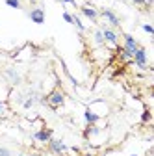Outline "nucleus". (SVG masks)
I'll list each match as a JSON object with an SVG mask.
<instances>
[{"mask_svg":"<svg viewBox=\"0 0 154 156\" xmlns=\"http://www.w3.org/2000/svg\"><path fill=\"white\" fill-rule=\"evenodd\" d=\"M99 17L104 19V21L110 24V28H119L121 26V19L117 17V13H115L113 9H110V8H104L102 11H99Z\"/></svg>","mask_w":154,"mask_h":156,"instance_id":"nucleus-1","label":"nucleus"},{"mask_svg":"<svg viewBox=\"0 0 154 156\" xmlns=\"http://www.w3.org/2000/svg\"><path fill=\"white\" fill-rule=\"evenodd\" d=\"M132 60H134V63L138 65V69H141V71H147L149 69V60H147V50L143 48V47H138V50L132 54Z\"/></svg>","mask_w":154,"mask_h":156,"instance_id":"nucleus-2","label":"nucleus"},{"mask_svg":"<svg viewBox=\"0 0 154 156\" xmlns=\"http://www.w3.org/2000/svg\"><path fill=\"white\" fill-rule=\"evenodd\" d=\"M47 104H48L50 108H60V106H63V104H65V95H63V91L54 89V91L47 97Z\"/></svg>","mask_w":154,"mask_h":156,"instance_id":"nucleus-3","label":"nucleus"},{"mask_svg":"<svg viewBox=\"0 0 154 156\" xmlns=\"http://www.w3.org/2000/svg\"><path fill=\"white\" fill-rule=\"evenodd\" d=\"M100 32H102V35H104V43H110V45H113V47H117V43H119V34L115 32L113 28L102 24V26H100Z\"/></svg>","mask_w":154,"mask_h":156,"instance_id":"nucleus-4","label":"nucleus"},{"mask_svg":"<svg viewBox=\"0 0 154 156\" xmlns=\"http://www.w3.org/2000/svg\"><path fill=\"white\" fill-rule=\"evenodd\" d=\"M28 19L32 23H35V24H43L45 23V9L39 6V8H32L30 11H28Z\"/></svg>","mask_w":154,"mask_h":156,"instance_id":"nucleus-5","label":"nucleus"},{"mask_svg":"<svg viewBox=\"0 0 154 156\" xmlns=\"http://www.w3.org/2000/svg\"><path fill=\"white\" fill-rule=\"evenodd\" d=\"M4 76H6L8 80H9V84H11V86H19V84L23 82V76H21V73H19L15 67H8V69L4 71Z\"/></svg>","mask_w":154,"mask_h":156,"instance_id":"nucleus-6","label":"nucleus"},{"mask_svg":"<svg viewBox=\"0 0 154 156\" xmlns=\"http://www.w3.org/2000/svg\"><path fill=\"white\" fill-rule=\"evenodd\" d=\"M48 149H50V152H54V154H63V152L69 151V147L65 145V141H61V140H54V138H50Z\"/></svg>","mask_w":154,"mask_h":156,"instance_id":"nucleus-7","label":"nucleus"},{"mask_svg":"<svg viewBox=\"0 0 154 156\" xmlns=\"http://www.w3.org/2000/svg\"><path fill=\"white\" fill-rule=\"evenodd\" d=\"M80 13H82L84 17H87L91 23H97V21H99V9H95L91 4H84V6H80Z\"/></svg>","mask_w":154,"mask_h":156,"instance_id":"nucleus-8","label":"nucleus"},{"mask_svg":"<svg viewBox=\"0 0 154 156\" xmlns=\"http://www.w3.org/2000/svg\"><path fill=\"white\" fill-rule=\"evenodd\" d=\"M32 138H33L35 141H39V143H48L50 138H52V130H50V128H41V130L33 132Z\"/></svg>","mask_w":154,"mask_h":156,"instance_id":"nucleus-9","label":"nucleus"},{"mask_svg":"<svg viewBox=\"0 0 154 156\" xmlns=\"http://www.w3.org/2000/svg\"><path fill=\"white\" fill-rule=\"evenodd\" d=\"M123 39H124V47H123V48H126L130 54H134V52L138 50L139 43H138V39L134 37V35H130V34H123Z\"/></svg>","mask_w":154,"mask_h":156,"instance_id":"nucleus-10","label":"nucleus"},{"mask_svg":"<svg viewBox=\"0 0 154 156\" xmlns=\"http://www.w3.org/2000/svg\"><path fill=\"white\" fill-rule=\"evenodd\" d=\"M84 119H86L87 125H97L99 119H100V115H99V113H95L91 108H86V112H84Z\"/></svg>","mask_w":154,"mask_h":156,"instance_id":"nucleus-11","label":"nucleus"},{"mask_svg":"<svg viewBox=\"0 0 154 156\" xmlns=\"http://www.w3.org/2000/svg\"><path fill=\"white\" fill-rule=\"evenodd\" d=\"M97 134H100V128H99L97 125H87V128H86V132H84L86 138H93V136H97Z\"/></svg>","mask_w":154,"mask_h":156,"instance_id":"nucleus-12","label":"nucleus"},{"mask_svg":"<svg viewBox=\"0 0 154 156\" xmlns=\"http://www.w3.org/2000/svg\"><path fill=\"white\" fill-rule=\"evenodd\" d=\"M93 43H95V45H97V47H102V45H104V35H102V32H100V28L93 32Z\"/></svg>","mask_w":154,"mask_h":156,"instance_id":"nucleus-13","label":"nucleus"},{"mask_svg":"<svg viewBox=\"0 0 154 156\" xmlns=\"http://www.w3.org/2000/svg\"><path fill=\"white\" fill-rule=\"evenodd\" d=\"M72 24H74V26H76V30H78V32H80V34H84V32H86V30H87V28H86V24H84V23H82V21H80V17H78V15H76V13H74V15H72Z\"/></svg>","mask_w":154,"mask_h":156,"instance_id":"nucleus-14","label":"nucleus"},{"mask_svg":"<svg viewBox=\"0 0 154 156\" xmlns=\"http://www.w3.org/2000/svg\"><path fill=\"white\" fill-rule=\"evenodd\" d=\"M4 2H6V6H9L13 9H23V2H21V0H4Z\"/></svg>","mask_w":154,"mask_h":156,"instance_id":"nucleus-15","label":"nucleus"},{"mask_svg":"<svg viewBox=\"0 0 154 156\" xmlns=\"http://www.w3.org/2000/svg\"><path fill=\"white\" fill-rule=\"evenodd\" d=\"M150 119H152V113H150V110L149 108H145V112H143V115H141V123H150Z\"/></svg>","mask_w":154,"mask_h":156,"instance_id":"nucleus-16","label":"nucleus"},{"mask_svg":"<svg viewBox=\"0 0 154 156\" xmlns=\"http://www.w3.org/2000/svg\"><path fill=\"white\" fill-rule=\"evenodd\" d=\"M119 54H121V58L124 62H128V60H132V54L126 50V48H123V47H119Z\"/></svg>","mask_w":154,"mask_h":156,"instance_id":"nucleus-17","label":"nucleus"},{"mask_svg":"<svg viewBox=\"0 0 154 156\" xmlns=\"http://www.w3.org/2000/svg\"><path fill=\"white\" fill-rule=\"evenodd\" d=\"M6 113H8V102L0 101V115H6Z\"/></svg>","mask_w":154,"mask_h":156,"instance_id":"nucleus-18","label":"nucleus"},{"mask_svg":"<svg viewBox=\"0 0 154 156\" xmlns=\"http://www.w3.org/2000/svg\"><path fill=\"white\" fill-rule=\"evenodd\" d=\"M141 28H143V32H145V34H149V35H154V28H152V24H143Z\"/></svg>","mask_w":154,"mask_h":156,"instance_id":"nucleus-19","label":"nucleus"},{"mask_svg":"<svg viewBox=\"0 0 154 156\" xmlns=\"http://www.w3.org/2000/svg\"><path fill=\"white\" fill-rule=\"evenodd\" d=\"M0 156H15L8 147H0Z\"/></svg>","mask_w":154,"mask_h":156,"instance_id":"nucleus-20","label":"nucleus"},{"mask_svg":"<svg viewBox=\"0 0 154 156\" xmlns=\"http://www.w3.org/2000/svg\"><path fill=\"white\" fill-rule=\"evenodd\" d=\"M63 21L69 23V24H72V15H71L69 11H63Z\"/></svg>","mask_w":154,"mask_h":156,"instance_id":"nucleus-21","label":"nucleus"},{"mask_svg":"<svg viewBox=\"0 0 154 156\" xmlns=\"http://www.w3.org/2000/svg\"><path fill=\"white\" fill-rule=\"evenodd\" d=\"M152 4H154V0H145V2H143V6H145L147 9H150V8H152Z\"/></svg>","mask_w":154,"mask_h":156,"instance_id":"nucleus-22","label":"nucleus"},{"mask_svg":"<svg viewBox=\"0 0 154 156\" xmlns=\"http://www.w3.org/2000/svg\"><path fill=\"white\" fill-rule=\"evenodd\" d=\"M61 4H71V6L76 8V0H61Z\"/></svg>","mask_w":154,"mask_h":156,"instance_id":"nucleus-23","label":"nucleus"},{"mask_svg":"<svg viewBox=\"0 0 154 156\" xmlns=\"http://www.w3.org/2000/svg\"><path fill=\"white\" fill-rule=\"evenodd\" d=\"M17 156H26V154H17Z\"/></svg>","mask_w":154,"mask_h":156,"instance_id":"nucleus-24","label":"nucleus"},{"mask_svg":"<svg viewBox=\"0 0 154 156\" xmlns=\"http://www.w3.org/2000/svg\"><path fill=\"white\" fill-rule=\"evenodd\" d=\"M130 156H138V154H130Z\"/></svg>","mask_w":154,"mask_h":156,"instance_id":"nucleus-25","label":"nucleus"}]
</instances>
